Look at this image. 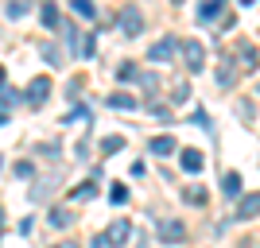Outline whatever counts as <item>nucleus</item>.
Returning <instances> with one entry per match:
<instances>
[{
  "label": "nucleus",
  "instance_id": "c9c22d12",
  "mask_svg": "<svg viewBox=\"0 0 260 248\" xmlns=\"http://www.w3.org/2000/svg\"><path fill=\"white\" fill-rule=\"evenodd\" d=\"M171 4H183V0H171Z\"/></svg>",
  "mask_w": 260,
  "mask_h": 248
},
{
  "label": "nucleus",
  "instance_id": "1a4fd4ad",
  "mask_svg": "<svg viewBox=\"0 0 260 248\" xmlns=\"http://www.w3.org/2000/svg\"><path fill=\"white\" fill-rule=\"evenodd\" d=\"M183 171H190V174H198L202 171V151H194V148H183Z\"/></svg>",
  "mask_w": 260,
  "mask_h": 248
},
{
  "label": "nucleus",
  "instance_id": "f03ea898",
  "mask_svg": "<svg viewBox=\"0 0 260 248\" xmlns=\"http://www.w3.org/2000/svg\"><path fill=\"white\" fill-rule=\"evenodd\" d=\"M120 31L128 35V39H136V35L144 31V16H140L136 4H124V8H120Z\"/></svg>",
  "mask_w": 260,
  "mask_h": 248
},
{
  "label": "nucleus",
  "instance_id": "4be33fe9",
  "mask_svg": "<svg viewBox=\"0 0 260 248\" xmlns=\"http://www.w3.org/2000/svg\"><path fill=\"white\" fill-rule=\"evenodd\" d=\"M217 82H221V86H229V82H233V66H221V70H217Z\"/></svg>",
  "mask_w": 260,
  "mask_h": 248
},
{
  "label": "nucleus",
  "instance_id": "f704fd0d",
  "mask_svg": "<svg viewBox=\"0 0 260 248\" xmlns=\"http://www.w3.org/2000/svg\"><path fill=\"white\" fill-rule=\"evenodd\" d=\"M0 225H4V209H0Z\"/></svg>",
  "mask_w": 260,
  "mask_h": 248
},
{
  "label": "nucleus",
  "instance_id": "7ed1b4c3",
  "mask_svg": "<svg viewBox=\"0 0 260 248\" xmlns=\"http://www.w3.org/2000/svg\"><path fill=\"white\" fill-rule=\"evenodd\" d=\"M155 233H159V240H167V244H179V240L186 237V225L179 217H163L159 225H155Z\"/></svg>",
  "mask_w": 260,
  "mask_h": 248
},
{
  "label": "nucleus",
  "instance_id": "a211bd4d",
  "mask_svg": "<svg viewBox=\"0 0 260 248\" xmlns=\"http://www.w3.org/2000/svg\"><path fill=\"white\" fill-rule=\"evenodd\" d=\"M4 12H8V20H20L23 12H27V4H23V0H12V4H8Z\"/></svg>",
  "mask_w": 260,
  "mask_h": 248
},
{
  "label": "nucleus",
  "instance_id": "4468645a",
  "mask_svg": "<svg viewBox=\"0 0 260 248\" xmlns=\"http://www.w3.org/2000/svg\"><path fill=\"white\" fill-rule=\"evenodd\" d=\"M101 151H105V155H113V151H124V136H105V140H101Z\"/></svg>",
  "mask_w": 260,
  "mask_h": 248
},
{
  "label": "nucleus",
  "instance_id": "a878e982",
  "mask_svg": "<svg viewBox=\"0 0 260 248\" xmlns=\"http://www.w3.org/2000/svg\"><path fill=\"white\" fill-rule=\"evenodd\" d=\"M93 51H98V39H93V35H89L86 43H82V54H86V58H89V54H93Z\"/></svg>",
  "mask_w": 260,
  "mask_h": 248
},
{
  "label": "nucleus",
  "instance_id": "6e6552de",
  "mask_svg": "<svg viewBox=\"0 0 260 248\" xmlns=\"http://www.w3.org/2000/svg\"><path fill=\"white\" fill-rule=\"evenodd\" d=\"M256 209H260V194H245L241 205H237V217H241V221H249V217H256Z\"/></svg>",
  "mask_w": 260,
  "mask_h": 248
},
{
  "label": "nucleus",
  "instance_id": "c756f323",
  "mask_svg": "<svg viewBox=\"0 0 260 248\" xmlns=\"http://www.w3.org/2000/svg\"><path fill=\"white\" fill-rule=\"evenodd\" d=\"M89 248H109V240H105V233H101V237H93V240H89Z\"/></svg>",
  "mask_w": 260,
  "mask_h": 248
},
{
  "label": "nucleus",
  "instance_id": "c85d7f7f",
  "mask_svg": "<svg viewBox=\"0 0 260 248\" xmlns=\"http://www.w3.org/2000/svg\"><path fill=\"white\" fill-rule=\"evenodd\" d=\"M43 54H47V58H51V66H58V58H62V54L54 51V47H43Z\"/></svg>",
  "mask_w": 260,
  "mask_h": 248
},
{
  "label": "nucleus",
  "instance_id": "ddd939ff",
  "mask_svg": "<svg viewBox=\"0 0 260 248\" xmlns=\"http://www.w3.org/2000/svg\"><path fill=\"white\" fill-rule=\"evenodd\" d=\"M221 190H225L229 198H237V194H241V174H237V171H229V174H225V183H221Z\"/></svg>",
  "mask_w": 260,
  "mask_h": 248
},
{
  "label": "nucleus",
  "instance_id": "f3484780",
  "mask_svg": "<svg viewBox=\"0 0 260 248\" xmlns=\"http://www.w3.org/2000/svg\"><path fill=\"white\" fill-rule=\"evenodd\" d=\"M43 23L47 27H58V8L54 4H43Z\"/></svg>",
  "mask_w": 260,
  "mask_h": 248
},
{
  "label": "nucleus",
  "instance_id": "5701e85b",
  "mask_svg": "<svg viewBox=\"0 0 260 248\" xmlns=\"http://www.w3.org/2000/svg\"><path fill=\"white\" fill-rule=\"evenodd\" d=\"M190 97V86H186V82H179V86H175V101H186Z\"/></svg>",
  "mask_w": 260,
  "mask_h": 248
},
{
  "label": "nucleus",
  "instance_id": "f8f14e48",
  "mask_svg": "<svg viewBox=\"0 0 260 248\" xmlns=\"http://www.w3.org/2000/svg\"><path fill=\"white\" fill-rule=\"evenodd\" d=\"M70 198H74V202H89V198H98V186L82 183V186H74V194H70Z\"/></svg>",
  "mask_w": 260,
  "mask_h": 248
},
{
  "label": "nucleus",
  "instance_id": "2eb2a0df",
  "mask_svg": "<svg viewBox=\"0 0 260 248\" xmlns=\"http://www.w3.org/2000/svg\"><path fill=\"white\" fill-rule=\"evenodd\" d=\"M109 105H113V109H136V97H128V93H113Z\"/></svg>",
  "mask_w": 260,
  "mask_h": 248
},
{
  "label": "nucleus",
  "instance_id": "393cba45",
  "mask_svg": "<svg viewBox=\"0 0 260 248\" xmlns=\"http://www.w3.org/2000/svg\"><path fill=\"white\" fill-rule=\"evenodd\" d=\"M16 174H20V179H31L35 171H31V163H16Z\"/></svg>",
  "mask_w": 260,
  "mask_h": 248
},
{
  "label": "nucleus",
  "instance_id": "423d86ee",
  "mask_svg": "<svg viewBox=\"0 0 260 248\" xmlns=\"http://www.w3.org/2000/svg\"><path fill=\"white\" fill-rule=\"evenodd\" d=\"M47 93H51V82H47V78H35V82H31V93H27V105L39 109L47 101Z\"/></svg>",
  "mask_w": 260,
  "mask_h": 248
},
{
  "label": "nucleus",
  "instance_id": "f257e3e1",
  "mask_svg": "<svg viewBox=\"0 0 260 248\" xmlns=\"http://www.w3.org/2000/svg\"><path fill=\"white\" fill-rule=\"evenodd\" d=\"M179 51H183L186 70H190V74H198V70L206 66V47L198 43V39H183V43H179Z\"/></svg>",
  "mask_w": 260,
  "mask_h": 248
},
{
  "label": "nucleus",
  "instance_id": "bb28decb",
  "mask_svg": "<svg viewBox=\"0 0 260 248\" xmlns=\"http://www.w3.org/2000/svg\"><path fill=\"white\" fill-rule=\"evenodd\" d=\"M140 82H144V89H155V86H159V78H155V74H140Z\"/></svg>",
  "mask_w": 260,
  "mask_h": 248
},
{
  "label": "nucleus",
  "instance_id": "72a5a7b5",
  "mask_svg": "<svg viewBox=\"0 0 260 248\" xmlns=\"http://www.w3.org/2000/svg\"><path fill=\"white\" fill-rule=\"evenodd\" d=\"M0 86H4V70H0Z\"/></svg>",
  "mask_w": 260,
  "mask_h": 248
},
{
  "label": "nucleus",
  "instance_id": "b1692460",
  "mask_svg": "<svg viewBox=\"0 0 260 248\" xmlns=\"http://www.w3.org/2000/svg\"><path fill=\"white\" fill-rule=\"evenodd\" d=\"M241 54H245V66H249V70H252V66H256V47H245V51H241Z\"/></svg>",
  "mask_w": 260,
  "mask_h": 248
},
{
  "label": "nucleus",
  "instance_id": "7c9ffc66",
  "mask_svg": "<svg viewBox=\"0 0 260 248\" xmlns=\"http://www.w3.org/2000/svg\"><path fill=\"white\" fill-rule=\"evenodd\" d=\"M58 248H78V244H74V240H62V244H58Z\"/></svg>",
  "mask_w": 260,
  "mask_h": 248
},
{
  "label": "nucleus",
  "instance_id": "dca6fc26",
  "mask_svg": "<svg viewBox=\"0 0 260 248\" xmlns=\"http://www.w3.org/2000/svg\"><path fill=\"white\" fill-rule=\"evenodd\" d=\"M186 202H190V205H202V202H206V190H202V186H190V190H186Z\"/></svg>",
  "mask_w": 260,
  "mask_h": 248
},
{
  "label": "nucleus",
  "instance_id": "9d476101",
  "mask_svg": "<svg viewBox=\"0 0 260 248\" xmlns=\"http://www.w3.org/2000/svg\"><path fill=\"white\" fill-rule=\"evenodd\" d=\"M47 221H51L54 229H66V225H70V221H74V214H70V209H58V205H54V209H51V217H47Z\"/></svg>",
  "mask_w": 260,
  "mask_h": 248
},
{
  "label": "nucleus",
  "instance_id": "412c9836",
  "mask_svg": "<svg viewBox=\"0 0 260 248\" xmlns=\"http://www.w3.org/2000/svg\"><path fill=\"white\" fill-rule=\"evenodd\" d=\"M117 78H120V82H132V78H136V66H132V62H124V66L117 70Z\"/></svg>",
  "mask_w": 260,
  "mask_h": 248
},
{
  "label": "nucleus",
  "instance_id": "9b49d317",
  "mask_svg": "<svg viewBox=\"0 0 260 248\" xmlns=\"http://www.w3.org/2000/svg\"><path fill=\"white\" fill-rule=\"evenodd\" d=\"M70 8L82 16V20H93L98 16V8H93V0H70Z\"/></svg>",
  "mask_w": 260,
  "mask_h": 248
},
{
  "label": "nucleus",
  "instance_id": "20e7f679",
  "mask_svg": "<svg viewBox=\"0 0 260 248\" xmlns=\"http://www.w3.org/2000/svg\"><path fill=\"white\" fill-rule=\"evenodd\" d=\"M175 51H179V39H175V35H167V39L152 43V51H148V62H167Z\"/></svg>",
  "mask_w": 260,
  "mask_h": 248
},
{
  "label": "nucleus",
  "instance_id": "cd10ccee",
  "mask_svg": "<svg viewBox=\"0 0 260 248\" xmlns=\"http://www.w3.org/2000/svg\"><path fill=\"white\" fill-rule=\"evenodd\" d=\"M194 124H198V128H206V132H214V128H210V120H206V113H194Z\"/></svg>",
  "mask_w": 260,
  "mask_h": 248
},
{
  "label": "nucleus",
  "instance_id": "6ab92c4d",
  "mask_svg": "<svg viewBox=\"0 0 260 248\" xmlns=\"http://www.w3.org/2000/svg\"><path fill=\"white\" fill-rule=\"evenodd\" d=\"M109 198H113V202H117V205H124V202H128V186H113V194H109Z\"/></svg>",
  "mask_w": 260,
  "mask_h": 248
},
{
  "label": "nucleus",
  "instance_id": "aec40b11",
  "mask_svg": "<svg viewBox=\"0 0 260 248\" xmlns=\"http://www.w3.org/2000/svg\"><path fill=\"white\" fill-rule=\"evenodd\" d=\"M217 12H221V0H210L206 8H202V20H217Z\"/></svg>",
  "mask_w": 260,
  "mask_h": 248
},
{
  "label": "nucleus",
  "instance_id": "473e14b6",
  "mask_svg": "<svg viewBox=\"0 0 260 248\" xmlns=\"http://www.w3.org/2000/svg\"><path fill=\"white\" fill-rule=\"evenodd\" d=\"M241 4H245V8H252V4H256V0H241Z\"/></svg>",
  "mask_w": 260,
  "mask_h": 248
},
{
  "label": "nucleus",
  "instance_id": "0eeeda50",
  "mask_svg": "<svg viewBox=\"0 0 260 248\" xmlns=\"http://www.w3.org/2000/svg\"><path fill=\"white\" fill-rule=\"evenodd\" d=\"M175 151H179L175 136H155V140L148 144V155H175Z\"/></svg>",
  "mask_w": 260,
  "mask_h": 248
},
{
  "label": "nucleus",
  "instance_id": "39448f33",
  "mask_svg": "<svg viewBox=\"0 0 260 248\" xmlns=\"http://www.w3.org/2000/svg\"><path fill=\"white\" fill-rule=\"evenodd\" d=\"M128 237H132V225L124 221V217H117V221L109 225V233H105V240H109V244H124Z\"/></svg>",
  "mask_w": 260,
  "mask_h": 248
},
{
  "label": "nucleus",
  "instance_id": "2f4dec72",
  "mask_svg": "<svg viewBox=\"0 0 260 248\" xmlns=\"http://www.w3.org/2000/svg\"><path fill=\"white\" fill-rule=\"evenodd\" d=\"M0 124H8V113H4V109H0Z\"/></svg>",
  "mask_w": 260,
  "mask_h": 248
}]
</instances>
